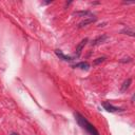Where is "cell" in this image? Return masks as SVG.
Here are the masks:
<instances>
[{
  "label": "cell",
  "instance_id": "6da1fadb",
  "mask_svg": "<svg viewBox=\"0 0 135 135\" xmlns=\"http://www.w3.org/2000/svg\"><path fill=\"white\" fill-rule=\"evenodd\" d=\"M75 118H76V122L78 123V125H79L82 129L86 130L90 135H99V132L97 131L96 128L90 124L87 118H84L81 114H79V113H75Z\"/></svg>",
  "mask_w": 135,
  "mask_h": 135
},
{
  "label": "cell",
  "instance_id": "7a4b0ae2",
  "mask_svg": "<svg viewBox=\"0 0 135 135\" xmlns=\"http://www.w3.org/2000/svg\"><path fill=\"white\" fill-rule=\"evenodd\" d=\"M101 104H102V107L104 108V110H107V111L110 112V113H117V112H123L124 111V109L113 106L112 103H110L108 101H103Z\"/></svg>",
  "mask_w": 135,
  "mask_h": 135
},
{
  "label": "cell",
  "instance_id": "3957f363",
  "mask_svg": "<svg viewBox=\"0 0 135 135\" xmlns=\"http://www.w3.org/2000/svg\"><path fill=\"white\" fill-rule=\"evenodd\" d=\"M109 39L108 35H101V36H99L97 38H95L93 41L91 42V46H98V44H101V43H104V42Z\"/></svg>",
  "mask_w": 135,
  "mask_h": 135
},
{
  "label": "cell",
  "instance_id": "277c9868",
  "mask_svg": "<svg viewBox=\"0 0 135 135\" xmlns=\"http://www.w3.org/2000/svg\"><path fill=\"white\" fill-rule=\"evenodd\" d=\"M87 42H88V38H84V39H82V40L79 42V44L76 47V51H75L76 57H79V56H80V54H81V52H82V50H83L84 46L87 44Z\"/></svg>",
  "mask_w": 135,
  "mask_h": 135
},
{
  "label": "cell",
  "instance_id": "5b68a950",
  "mask_svg": "<svg viewBox=\"0 0 135 135\" xmlns=\"http://www.w3.org/2000/svg\"><path fill=\"white\" fill-rule=\"evenodd\" d=\"M96 20H97V17H96V16L88 17V18H86L84 20H82L81 22H80L79 24H78V27H83V26H86V25H88V24H91V23L95 22Z\"/></svg>",
  "mask_w": 135,
  "mask_h": 135
},
{
  "label": "cell",
  "instance_id": "8992f818",
  "mask_svg": "<svg viewBox=\"0 0 135 135\" xmlns=\"http://www.w3.org/2000/svg\"><path fill=\"white\" fill-rule=\"evenodd\" d=\"M55 54L58 56V57L62 60H65V61H71V60H73V57H71V56H67L63 54L60 50H55Z\"/></svg>",
  "mask_w": 135,
  "mask_h": 135
},
{
  "label": "cell",
  "instance_id": "52a82bcc",
  "mask_svg": "<svg viewBox=\"0 0 135 135\" xmlns=\"http://www.w3.org/2000/svg\"><path fill=\"white\" fill-rule=\"evenodd\" d=\"M73 68H78V69H81V70H88L90 68V63L87 62V61H82V62H79V63H76V65L72 66Z\"/></svg>",
  "mask_w": 135,
  "mask_h": 135
},
{
  "label": "cell",
  "instance_id": "ba28073f",
  "mask_svg": "<svg viewBox=\"0 0 135 135\" xmlns=\"http://www.w3.org/2000/svg\"><path fill=\"white\" fill-rule=\"evenodd\" d=\"M131 83H132V78H128V79H126L123 83V86H122V92H125V91H127L128 89H129Z\"/></svg>",
  "mask_w": 135,
  "mask_h": 135
},
{
  "label": "cell",
  "instance_id": "9c48e42d",
  "mask_svg": "<svg viewBox=\"0 0 135 135\" xmlns=\"http://www.w3.org/2000/svg\"><path fill=\"white\" fill-rule=\"evenodd\" d=\"M73 14H74V15H77V16H81V17H91V16H93L90 11H79V12H75Z\"/></svg>",
  "mask_w": 135,
  "mask_h": 135
},
{
  "label": "cell",
  "instance_id": "30bf717a",
  "mask_svg": "<svg viewBox=\"0 0 135 135\" xmlns=\"http://www.w3.org/2000/svg\"><path fill=\"white\" fill-rule=\"evenodd\" d=\"M122 34L129 35V36H131V37H134V36H135V33H134V31H132V30H129V29H124V30L122 31Z\"/></svg>",
  "mask_w": 135,
  "mask_h": 135
},
{
  "label": "cell",
  "instance_id": "8fae6325",
  "mask_svg": "<svg viewBox=\"0 0 135 135\" xmlns=\"http://www.w3.org/2000/svg\"><path fill=\"white\" fill-rule=\"evenodd\" d=\"M104 59H106V57H99V58H97V59H95V60L93 61V65H94V66H97V65H99V63L103 62Z\"/></svg>",
  "mask_w": 135,
  "mask_h": 135
},
{
  "label": "cell",
  "instance_id": "7c38bea8",
  "mask_svg": "<svg viewBox=\"0 0 135 135\" xmlns=\"http://www.w3.org/2000/svg\"><path fill=\"white\" fill-rule=\"evenodd\" d=\"M11 135H19V134H18V133H15V132H13Z\"/></svg>",
  "mask_w": 135,
  "mask_h": 135
}]
</instances>
